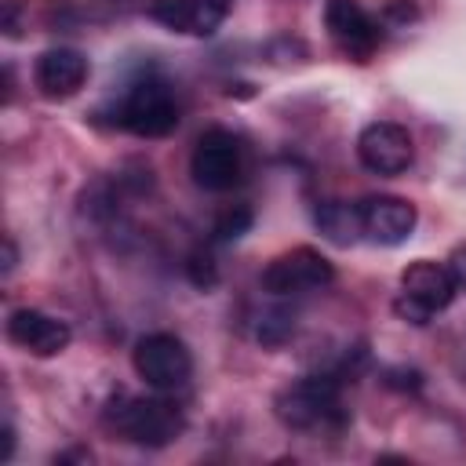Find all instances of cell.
<instances>
[{"instance_id":"obj_1","label":"cell","mask_w":466,"mask_h":466,"mask_svg":"<svg viewBox=\"0 0 466 466\" xmlns=\"http://www.w3.org/2000/svg\"><path fill=\"white\" fill-rule=\"evenodd\" d=\"M273 411L288 430H302V433H331L350 422L335 375H302L288 382L284 390H277Z\"/></svg>"},{"instance_id":"obj_2","label":"cell","mask_w":466,"mask_h":466,"mask_svg":"<svg viewBox=\"0 0 466 466\" xmlns=\"http://www.w3.org/2000/svg\"><path fill=\"white\" fill-rule=\"evenodd\" d=\"M455 295H459V277L451 273L448 262L415 258L400 269V291L393 299V309L408 324H430V317L448 309Z\"/></svg>"},{"instance_id":"obj_3","label":"cell","mask_w":466,"mask_h":466,"mask_svg":"<svg viewBox=\"0 0 466 466\" xmlns=\"http://www.w3.org/2000/svg\"><path fill=\"white\" fill-rule=\"evenodd\" d=\"M106 426L138 448H167L178 441L186 419L182 411L164 397H124L106 411Z\"/></svg>"},{"instance_id":"obj_4","label":"cell","mask_w":466,"mask_h":466,"mask_svg":"<svg viewBox=\"0 0 466 466\" xmlns=\"http://www.w3.org/2000/svg\"><path fill=\"white\" fill-rule=\"evenodd\" d=\"M113 120H116V127H124L138 138H164L178 127V98L167 80L142 76L124 91Z\"/></svg>"},{"instance_id":"obj_5","label":"cell","mask_w":466,"mask_h":466,"mask_svg":"<svg viewBox=\"0 0 466 466\" xmlns=\"http://www.w3.org/2000/svg\"><path fill=\"white\" fill-rule=\"evenodd\" d=\"M131 364H135V375L149 390H157V393H175L193 375V353L171 331H149V335H142L135 342V350H131Z\"/></svg>"},{"instance_id":"obj_6","label":"cell","mask_w":466,"mask_h":466,"mask_svg":"<svg viewBox=\"0 0 466 466\" xmlns=\"http://www.w3.org/2000/svg\"><path fill=\"white\" fill-rule=\"evenodd\" d=\"M258 280H262V291H269L273 299H291V295L324 291L335 280V266L317 248L299 244V248H288L277 258H269Z\"/></svg>"},{"instance_id":"obj_7","label":"cell","mask_w":466,"mask_h":466,"mask_svg":"<svg viewBox=\"0 0 466 466\" xmlns=\"http://www.w3.org/2000/svg\"><path fill=\"white\" fill-rule=\"evenodd\" d=\"M189 175L208 193H229L244 178V149L240 138L226 127H208L189 157Z\"/></svg>"},{"instance_id":"obj_8","label":"cell","mask_w":466,"mask_h":466,"mask_svg":"<svg viewBox=\"0 0 466 466\" xmlns=\"http://www.w3.org/2000/svg\"><path fill=\"white\" fill-rule=\"evenodd\" d=\"M324 29L353 62H368L382 44V22L371 18L357 0H324Z\"/></svg>"},{"instance_id":"obj_9","label":"cell","mask_w":466,"mask_h":466,"mask_svg":"<svg viewBox=\"0 0 466 466\" xmlns=\"http://www.w3.org/2000/svg\"><path fill=\"white\" fill-rule=\"evenodd\" d=\"M357 160L371 175H404L415 160V138L397 120H371L357 135Z\"/></svg>"},{"instance_id":"obj_10","label":"cell","mask_w":466,"mask_h":466,"mask_svg":"<svg viewBox=\"0 0 466 466\" xmlns=\"http://www.w3.org/2000/svg\"><path fill=\"white\" fill-rule=\"evenodd\" d=\"M357 211H360L364 237L371 244H382V248L404 244L415 233V222H419L415 204L404 200V197H393V193H368V197L357 200Z\"/></svg>"},{"instance_id":"obj_11","label":"cell","mask_w":466,"mask_h":466,"mask_svg":"<svg viewBox=\"0 0 466 466\" xmlns=\"http://www.w3.org/2000/svg\"><path fill=\"white\" fill-rule=\"evenodd\" d=\"M87 73H91V66H87L84 51H76V47H47L33 62V87L51 102H66L87 84Z\"/></svg>"},{"instance_id":"obj_12","label":"cell","mask_w":466,"mask_h":466,"mask_svg":"<svg viewBox=\"0 0 466 466\" xmlns=\"http://www.w3.org/2000/svg\"><path fill=\"white\" fill-rule=\"evenodd\" d=\"M7 339H11L18 350L33 353V357H58V353L69 346L73 331H69L66 320L51 317V313H44V309L18 306V309L7 313Z\"/></svg>"},{"instance_id":"obj_13","label":"cell","mask_w":466,"mask_h":466,"mask_svg":"<svg viewBox=\"0 0 466 466\" xmlns=\"http://www.w3.org/2000/svg\"><path fill=\"white\" fill-rule=\"evenodd\" d=\"M146 11L153 22H160L171 33H193V36H211L222 18L208 11L200 0H146Z\"/></svg>"},{"instance_id":"obj_14","label":"cell","mask_w":466,"mask_h":466,"mask_svg":"<svg viewBox=\"0 0 466 466\" xmlns=\"http://www.w3.org/2000/svg\"><path fill=\"white\" fill-rule=\"evenodd\" d=\"M313 222H317V229L324 233V240L342 244V248L364 237V229H360V211H357V204H350V200H320L317 211H313Z\"/></svg>"},{"instance_id":"obj_15","label":"cell","mask_w":466,"mask_h":466,"mask_svg":"<svg viewBox=\"0 0 466 466\" xmlns=\"http://www.w3.org/2000/svg\"><path fill=\"white\" fill-rule=\"evenodd\" d=\"M251 222H255L251 208H244V204H233V208H226V211L215 218L211 233H215V240H218V244H229V240H240V237L251 229Z\"/></svg>"},{"instance_id":"obj_16","label":"cell","mask_w":466,"mask_h":466,"mask_svg":"<svg viewBox=\"0 0 466 466\" xmlns=\"http://www.w3.org/2000/svg\"><path fill=\"white\" fill-rule=\"evenodd\" d=\"M186 269H189V280H193V284H197V288H211V284H215V277H218V273H215V266H211V258H208V255H193V258H189V266H186Z\"/></svg>"},{"instance_id":"obj_17","label":"cell","mask_w":466,"mask_h":466,"mask_svg":"<svg viewBox=\"0 0 466 466\" xmlns=\"http://www.w3.org/2000/svg\"><path fill=\"white\" fill-rule=\"evenodd\" d=\"M382 18L386 22H397V25H408V22L419 18V7H415V0H390L386 11H382Z\"/></svg>"},{"instance_id":"obj_18","label":"cell","mask_w":466,"mask_h":466,"mask_svg":"<svg viewBox=\"0 0 466 466\" xmlns=\"http://www.w3.org/2000/svg\"><path fill=\"white\" fill-rule=\"evenodd\" d=\"M448 266H451V273L459 277V288H466V244L451 255V262H448Z\"/></svg>"},{"instance_id":"obj_19","label":"cell","mask_w":466,"mask_h":466,"mask_svg":"<svg viewBox=\"0 0 466 466\" xmlns=\"http://www.w3.org/2000/svg\"><path fill=\"white\" fill-rule=\"evenodd\" d=\"M15 266H18V248L11 237H4V273H11Z\"/></svg>"},{"instance_id":"obj_20","label":"cell","mask_w":466,"mask_h":466,"mask_svg":"<svg viewBox=\"0 0 466 466\" xmlns=\"http://www.w3.org/2000/svg\"><path fill=\"white\" fill-rule=\"evenodd\" d=\"M11 455H15V430H11V422H7V426H4V451H0V459L11 462Z\"/></svg>"},{"instance_id":"obj_21","label":"cell","mask_w":466,"mask_h":466,"mask_svg":"<svg viewBox=\"0 0 466 466\" xmlns=\"http://www.w3.org/2000/svg\"><path fill=\"white\" fill-rule=\"evenodd\" d=\"M208 11H215L222 22H226V15H229V7H233V0H200Z\"/></svg>"}]
</instances>
